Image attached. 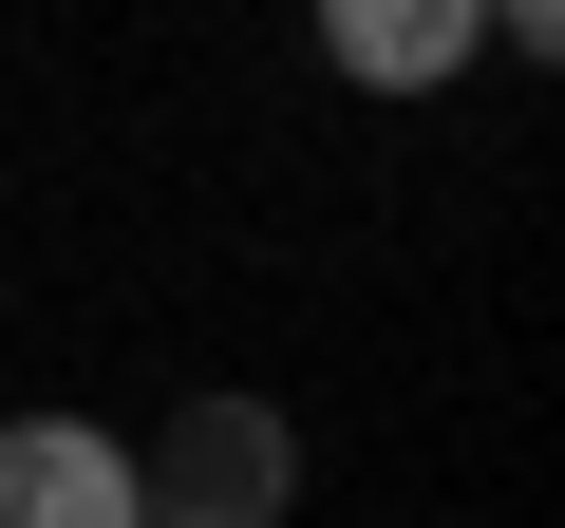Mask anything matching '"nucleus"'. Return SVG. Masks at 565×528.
I'll return each instance as SVG.
<instances>
[{
	"label": "nucleus",
	"instance_id": "3",
	"mask_svg": "<svg viewBox=\"0 0 565 528\" xmlns=\"http://www.w3.org/2000/svg\"><path fill=\"white\" fill-rule=\"evenodd\" d=\"M321 57L359 95H434V76L490 57V0H321Z\"/></svg>",
	"mask_w": 565,
	"mask_h": 528
},
{
	"label": "nucleus",
	"instance_id": "1",
	"mask_svg": "<svg viewBox=\"0 0 565 528\" xmlns=\"http://www.w3.org/2000/svg\"><path fill=\"white\" fill-rule=\"evenodd\" d=\"M132 509L151 528H302V415L282 397H189L132 453Z\"/></svg>",
	"mask_w": 565,
	"mask_h": 528
},
{
	"label": "nucleus",
	"instance_id": "2",
	"mask_svg": "<svg viewBox=\"0 0 565 528\" xmlns=\"http://www.w3.org/2000/svg\"><path fill=\"white\" fill-rule=\"evenodd\" d=\"M0 528H151V509H132V434H95V415H0Z\"/></svg>",
	"mask_w": 565,
	"mask_h": 528
}]
</instances>
